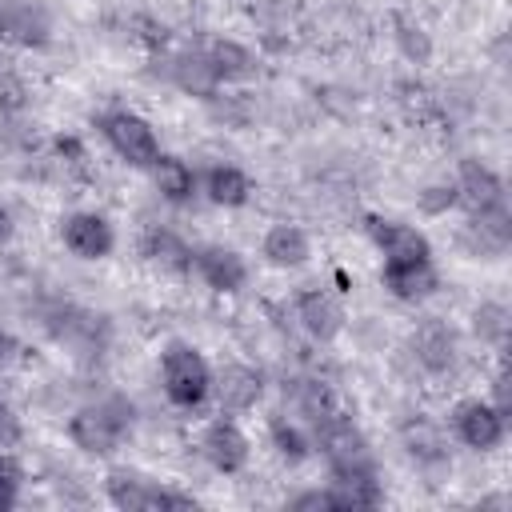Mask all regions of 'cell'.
I'll list each match as a JSON object with an SVG mask.
<instances>
[{
    "mask_svg": "<svg viewBox=\"0 0 512 512\" xmlns=\"http://www.w3.org/2000/svg\"><path fill=\"white\" fill-rule=\"evenodd\" d=\"M204 456L220 472H240L248 464V440H244V432L232 420H216L204 432Z\"/></svg>",
    "mask_w": 512,
    "mask_h": 512,
    "instance_id": "10",
    "label": "cell"
},
{
    "mask_svg": "<svg viewBox=\"0 0 512 512\" xmlns=\"http://www.w3.org/2000/svg\"><path fill=\"white\" fill-rule=\"evenodd\" d=\"M176 80H180V88H192V92H212L216 72H212V64H208V60L192 56V60H180V64H176Z\"/></svg>",
    "mask_w": 512,
    "mask_h": 512,
    "instance_id": "23",
    "label": "cell"
},
{
    "mask_svg": "<svg viewBox=\"0 0 512 512\" xmlns=\"http://www.w3.org/2000/svg\"><path fill=\"white\" fill-rule=\"evenodd\" d=\"M212 392H216L220 408L244 412V408H252V404L260 400V376H256L252 368H244V364H228V368L212 380Z\"/></svg>",
    "mask_w": 512,
    "mask_h": 512,
    "instance_id": "12",
    "label": "cell"
},
{
    "mask_svg": "<svg viewBox=\"0 0 512 512\" xmlns=\"http://www.w3.org/2000/svg\"><path fill=\"white\" fill-rule=\"evenodd\" d=\"M396 36H400V48H404V56L408 60H416V64H424L428 56H432V44H428V36H424V28L420 24H412V20H396Z\"/></svg>",
    "mask_w": 512,
    "mask_h": 512,
    "instance_id": "24",
    "label": "cell"
},
{
    "mask_svg": "<svg viewBox=\"0 0 512 512\" xmlns=\"http://www.w3.org/2000/svg\"><path fill=\"white\" fill-rule=\"evenodd\" d=\"M128 420H132V408L124 400H104V404H88L72 416L68 424V436L76 448L92 452V456H108L124 432H128Z\"/></svg>",
    "mask_w": 512,
    "mask_h": 512,
    "instance_id": "1",
    "label": "cell"
},
{
    "mask_svg": "<svg viewBox=\"0 0 512 512\" xmlns=\"http://www.w3.org/2000/svg\"><path fill=\"white\" fill-rule=\"evenodd\" d=\"M456 200L476 216V212H488V208H496V204H504V188H500V180L484 168V164H476V160H468L464 168H460V184H456Z\"/></svg>",
    "mask_w": 512,
    "mask_h": 512,
    "instance_id": "11",
    "label": "cell"
},
{
    "mask_svg": "<svg viewBox=\"0 0 512 512\" xmlns=\"http://www.w3.org/2000/svg\"><path fill=\"white\" fill-rule=\"evenodd\" d=\"M160 376H164L168 400L180 408H196L212 392V372L192 344H168L160 356Z\"/></svg>",
    "mask_w": 512,
    "mask_h": 512,
    "instance_id": "2",
    "label": "cell"
},
{
    "mask_svg": "<svg viewBox=\"0 0 512 512\" xmlns=\"http://www.w3.org/2000/svg\"><path fill=\"white\" fill-rule=\"evenodd\" d=\"M408 444H412V452L416 456H440V432L436 428H428V424H416V428H408Z\"/></svg>",
    "mask_w": 512,
    "mask_h": 512,
    "instance_id": "28",
    "label": "cell"
},
{
    "mask_svg": "<svg viewBox=\"0 0 512 512\" xmlns=\"http://www.w3.org/2000/svg\"><path fill=\"white\" fill-rule=\"evenodd\" d=\"M248 192H252V184H248V176H244L240 168H232V164H216V168L208 172V196H212L216 204L236 208V204L248 200Z\"/></svg>",
    "mask_w": 512,
    "mask_h": 512,
    "instance_id": "21",
    "label": "cell"
},
{
    "mask_svg": "<svg viewBox=\"0 0 512 512\" xmlns=\"http://www.w3.org/2000/svg\"><path fill=\"white\" fill-rule=\"evenodd\" d=\"M296 316H300V324H304L316 340H332V336L344 328V312H340V304H336L328 292H304V296L296 300Z\"/></svg>",
    "mask_w": 512,
    "mask_h": 512,
    "instance_id": "13",
    "label": "cell"
},
{
    "mask_svg": "<svg viewBox=\"0 0 512 512\" xmlns=\"http://www.w3.org/2000/svg\"><path fill=\"white\" fill-rule=\"evenodd\" d=\"M372 240L380 244L384 264H424V260H432V248H428L424 232H416L412 224L372 220Z\"/></svg>",
    "mask_w": 512,
    "mask_h": 512,
    "instance_id": "6",
    "label": "cell"
},
{
    "mask_svg": "<svg viewBox=\"0 0 512 512\" xmlns=\"http://www.w3.org/2000/svg\"><path fill=\"white\" fill-rule=\"evenodd\" d=\"M148 256L152 260H160L164 268H188L192 264V252H188V244L180 240V236H172V232H148Z\"/></svg>",
    "mask_w": 512,
    "mask_h": 512,
    "instance_id": "22",
    "label": "cell"
},
{
    "mask_svg": "<svg viewBox=\"0 0 512 512\" xmlns=\"http://www.w3.org/2000/svg\"><path fill=\"white\" fill-rule=\"evenodd\" d=\"M8 240H12V216L0 208V252L8 248Z\"/></svg>",
    "mask_w": 512,
    "mask_h": 512,
    "instance_id": "34",
    "label": "cell"
},
{
    "mask_svg": "<svg viewBox=\"0 0 512 512\" xmlns=\"http://www.w3.org/2000/svg\"><path fill=\"white\" fill-rule=\"evenodd\" d=\"M328 496L336 508H368L380 500V488H376L372 472H336V484Z\"/></svg>",
    "mask_w": 512,
    "mask_h": 512,
    "instance_id": "18",
    "label": "cell"
},
{
    "mask_svg": "<svg viewBox=\"0 0 512 512\" xmlns=\"http://www.w3.org/2000/svg\"><path fill=\"white\" fill-rule=\"evenodd\" d=\"M104 136L136 168H152L156 156H160V140H156L152 124L140 120L136 112H112V116H104Z\"/></svg>",
    "mask_w": 512,
    "mask_h": 512,
    "instance_id": "3",
    "label": "cell"
},
{
    "mask_svg": "<svg viewBox=\"0 0 512 512\" xmlns=\"http://www.w3.org/2000/svg\"><path fill=\"white\" fill-rule=\"evenodd\" d=\"M12 352H16V340L0 328V364H8V360H12Z\"/></svg>",
    "mask_w": 512,
    "mask_h": 512,
    "instance_id": "33",
    "label": "cell"
},
{
    "mask_svg": "<svg viewBox=\"0 0 512 512\" xmlns=\"http://www.w3.org/2000/svg\"><path fill=\"white\" fill-rule=\"evenodd\" d=\"M152 180H156L160 196H168V200H184V196H192V184H196L192 168H188L184 160H176V156H156V164H152Z\"/></svg>",
    "mask_w": 512,
    "mask_h": 512,
    "instance_id": "20",
    "label": "cell"
},
{
    "mask_svg": "<svg viewBox=\"0 0 512 512\" xmlns=\"http://www.w3.org/2000/svg\"><path fill=\"white\" fill-rule=\"evenodd\" d=\"M320 448L336 472H372L368 440L360 436V428H352V420H340V416L320 420Z\"/></svg>",
    "mask_w": 512,
    "mask_h": 512,
    "instance_id": "4",
    "label": "cell"
},
{
    "mask_svg": "<svg viewBox=\"0 0 512 512\" xmlns=\"http://www.w3.org/2000/svg\"><path fill=\"white\" fill-rule=\"evenodd\" d=\"M0 28H4L12 40H24V44L44 40V32H48L44 16H40L28 0H0Z\"/></svg>",
    "mask_w": 512,
    "mask_h": 512,
    "instance_id": "17",
    "label": "cell"
},
{
    "mask_svg": "<svg viewBox=\"0 0 512 512\" xmlns=\"http://www.w3.org/2000/svg\"><path fill=\"white\" fill-rule=\"evenodd\" d=\"M452 424H456V436L468 444V448H496L500 440H504V412L500 408H492V404H484V400H468V404H460L456 408V416H452Z\"/></svg>",
    "mask_w": 512,
    "mask_h": 512,
    "instance_id": "7",
    "label": "cell"
},
{
    "mask_svg": "<svg viewBox=\"0 0 512 512\" xmlns=\"http://www.w3.org/2000/svg\"><path fill=\"white\" fill-rule=\"evenodd\" d=\"M384 288L400 300H424L436 288L432 260H424V264H384Z\"/></svg>",
    "mask_w": 512,
    "mask_h": 512,
    "instance_id": "14",
    "label": "cell"
},
{
    "mask_svg": "<svg viewBox=\"0 0 512 512\" xmlns=\"http://www.w3.org/2000/svg\"><path fill=\"white\" fill-rule=\"evenodd\" d=\"M292 508H336V504H332V496H328V492H308V496L292 500Z\"/></svg>",
    "mask_w": 512,
    "mask_h": 512,
    "instance_id": "32",
    "label": "cell"
},
{
    "mask_svg": "<svg viewBox=\"0 0 512 512\" xmlns=\"http://www.w3.org/2000/svg\"><path fill=\"white\" fill-rule=\"evenodd\" d=\"M476 332L484 336V340H504V332H508V312L500 308V304H484L480 312H476Z\"/></svg>",
    "mask_w": 512,
    "mask_h": 512,
    "instance_id": "25",
    "label": "cell"
},
{
    "mask_svg": "<svg viewBox=\"0 0 512 512\" xmlns=\"http://www.w3.org/2000/svg\"><path fill=\"white\" fill-rule=\"evenodd\" d=\"M108 500L128 512H160V508H192V500L164 492L160 484L136 476V472H112L108 476Z\"/></svg>",
    "mask_w": 512,
    "mask_h": 512,
    "instance_id": "5",
    "label": "cell"
},
{
    "mask_svg": "<svg viewBox=\"0 0 512 512\" xmlns=\"http://www.w3.org/2000/svg\"><path fill=\"white\" fill-rule=\"evenodd\" d=\"M64 236V248L76 252L80 260H100L112 252V224L96 212H72L60 228Z\"/></svg>",
    "mask_w": 512,
    "mask_h": 512,
    "instance_id": "8",
    "label": "cell"
},
{
    "mask_svg": "<svg viewBox=\"0 0 512 512\" xmlns=\"http://www.w3.org/2000/svg\"><path fill=\"white\" fill-rule=\"evenodd\" d=\"M192 268H196V272L204 276V284L216 288V292H236V288L244 284V276H248L244 260H240L232 248H220V244H208V248L192 252Z\"/></svg>",
    "mask_w": 512,
    "mask_h": 512,
    "instance_id": "9",
    "label": "cell"
},
{
    "mask_svg": "<svg viewBox=\"0 0 512 512\" xmlns=\"http://www.w3.org/2000/svg\"><path fill=\"white\" fill-rule=\"evenodd\" d=\"M16 492H20V464L8 452H0V512L16 504Z\"/></svg>",
    "mask_w": 512,
    "mask_h": 512,
    "instance_id": "26",
    "label": "cell"
},
{
    "mask_svg": "<svg viewBox=\"0 0 512 512\" xmlns=\"http://www.w3.org/2000/svg\"><path fill=\"white\" fill-rule=\"evenodd\" d=\"M208 64H212L216 80H248V76L256 72V56H252L244 44H236V40H220V44L212 48Z\"/></svg>",
    "mask_w": 512,
    "mask_h": 512,
    "instance_id": "19",
    "label": "cell"
},
{
    "mask_svg": "<svg viewBox=\"0 0 512 512\" xmlns=\"http://www.w3.org/2000/svg\"><path fill=\"white\" fill-rule=\"evenodd\" d=\"M264 256L276 264V268H296L308 260V236L296 228V224H276L268 228L264 236Z\"/></svg>",
    "mask_w": 512,
    "mask_h": 512,
    "instance_id": "16",
    "label": "cell"
},
{
    "mask_svg": "<svg viewBox=\"0 0 512 512\" xmlns=\"http://www.w3.org/2000/svg\"><path fill=\"white\" fill-rule=\"evenodd\" d=\"M12 444H20V420H16L12 404L0 400V448H12Z\"/></svg>",
    "mask_w": 512,
    "mask_h": 512,
    "instance_id": "30",
    "label": "cell"
},
{
    "mask_svg": "<svg viewBox=\"0 0 512 512\" xmlns=\"http://www.w3.org/2000/svg\"><path fill=\"white\" fill-rule=\"evenodd\" d=\"M272 440H276V448L288 456V460H300L304 452H308V444H304V436L292 428V424H284V420H276L272 424Z\"/></svg>",
    "mask_w": 512,
    "mask_h": 512,
    "instance_id": "27",
    "label": "cell"
},
{
    "mask_svg": "<svg viewBox=\"0 0 512 512\" xmlns=\"http://www.w3.org/2000/svg\"><path fill=\"white\" fill-rule=\"evenodd\" d=\"M412 348H416V360H420L424 368H432V372L448 368L452 356H456V340H452V332H448L440 320L420 324V332L412 336Z\"/></svg>",
    "mask_w": 512,
    "mask_h": 512,
    "instance_id": "15",
    "label": "cell"
},
{
    "mask_svg": "<svg viewBox=\"0 0 512 512\" xmlns=\"http://www.w3.org/2000/svg\"><path fill=\"white\" fill-rule=\"evenodd\" d=\"M24 84L16 76H0V112H20L24 108Z\"/></svg>",
    "mask_w": 512,
    "mask_h": 512,
    "instance_id": "29",
    "label": "cell"
},
{
    "mask_svg": "<svg viewBox=\"0 0 512 512\" xmlns=\"http://www.w3.org/2000/svg\"><path fill=\"white\" fill-rule=\"evenodd\" d=\"M448 204H456V188H428V196H424V208L428 212H440Z\"/></svg>",
    "mask_w": 512,
    "mask_h": 512,
    "instance_id": "31",
    "label": "cell"
}]
</instances>
